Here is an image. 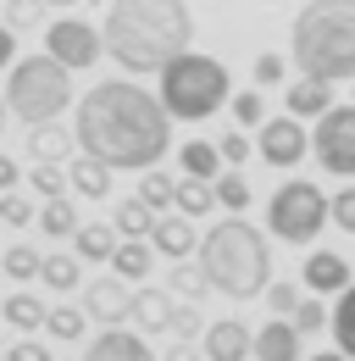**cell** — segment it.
I'll list each match as a JSON object with an SVG mask.
<instances>
[{
    "label": "cell",
    "instance_id": "f6af8a7d",
    "mask_svg": "<svg viewBox=\"0 0 355 361\" xmlns=\"http://www.w3.org/2000/svg\"><path fill=\"white\" fill-rule=\"evenodd\" d=\"M6 356H11V361H50V350H44L39 339H23V345H11Z\"/></svg>",
    "mask_w": 355,
    "mask_h": 361
},
{
    "label": "cell",
    "instance_id": "7402d4cb",
    "mask_svg": "<svg viewBox=\"0 0 355 361\" xmlns=\"http://www.w3.org/2000/svg\"><path fill=\"white\" fill-rule=\"evenodd\" d=\"M0 317H6L11 328H23V334H34V328H44V322H50V306H44L39 295H28V289H17L11 300H0Z\"/></svg>",
    "mask_w": 355,
    "mask_h": 361
},
{
    "label": "cell",
    "instance_id": "44dd1931",
    "mask_svg": "<svg viewBox=\"0 0 355 361\" xmlns=\"http://www.w3.org/2000/svg\"><path fill=\"white\" fill-rule=\"evenodd\" d=\"M156 217H161V212H150L139 195L111 206V223H117V233H123V239H150V233H156Z\"/></svg>",
    "mask_w": 355,
    "mask_h": 361
},
{
    "label": "cell",
    "instance_id": "d4e9b609",
    "mask_svg": "<svg viewBox=\"0 0 355 361\" xmlns=\"http://www.w3.org/2000/svg\"><path fill=\"white\" fill-rule=\"evenodd\" d=\"M178 161H183L189 178H222V150L206 145V139H189V145L178 150Z\"/></svg>",
    "mask_w": 355,
    "mask_h": 361
},
{
    "label": "cell",
    "instance_id": "83f0119b",
    "mask_svg": "<svg viewBox=\"0 0 355 361\" xmlns=\"http://www.w3.org/2000/svg\"><path fill=\"white\" fill-rule=\"evenodd\" d=\"M39 228H44V233H56V239H73V233H78L73 200H67V195H61V200H44V206H39Z\"/></svg>",
    "mask_w": 355,
    "mask_h": 361
},
{
    "label": "cell",
    "instance_id": "f35d334b",
    "mask_svg": "<svg viewBox=\"0 0 355 361\" xmlns=\"http://www.w3.org/2000/svg\"><path fill=\"white\" fill-rule=\"evenodd\" d=\"M211 322H200V312H194V300H183L173 312V339H194V334H206Z\"/></svg>",
    "mask_w": 355,
    "mask_h": 361
},
{
    "label": "cell",
    "instance_id": "8992f818",
    "mask_svg": "<svg viewBox=\"0 0 355 361\" xmlns=\"http://www.w3.org/2000/svg\"><path fill=\"white\" fill-rule=\"evenodd\" d=\"M6 106H11V117H23L28 128L56 123V117L73 106V73H67L56 56H28V61H17L11 78H6Z\"/></svg>",
    "mask_w": 355,
    "mask_h": 361
},
{
    "label": "cell",
    "instance_id": "ac0fdd59",
    "mask_svg": "<svg viewBox=\"0 0 355 361\" xmlns=\"http://www.w3.org/2000/svg\"><path fill=\"white\" fill-rule=\"evenodd\" d=\"M333 111V84L328 78H294L289 84V117H328Z\"/></svg>",
    "mask_w": 355,
    "mask_h": 361
},
{
    "label": "cell",
    "instance_id": "f1b7e54d",
    "mask_svg": "<svg viewBox=\"0 0 355 361\" xmlns=\"http://www.w3.org/2000/svg\"><path fill=\"white\" fill-rule=\"evenodd\" d=\"M28 183H34V195H39V200H61V189L73 183V173H67L61 161H34Z\"/></svg>",
    "mask_w": 355,
    "mask_h": 361
},
{
    "label": "cell",
    "instance_id": "6da1fadb",
    "mask_svg": "<svg viewBox=\"0 0 355 361\" xmlns=\"http://www.w3.org/2000/svg\"><path fill=\"white\" fill-rule=\"evenodd\" d=\"M167 123H173V111L161 106V94L133 90L128 78H111L78 100L73 134H78V150L94 161L123 167V173H150L173 145Z\"/></svg>",
    "mask_w": 355,
    "mask_h": 361
},
{
    "label": "cell",
    "instance_id": "8d00e7d4",
    "mask_svg": "<svg viewBox=\"0 0 355 361\" xmlns=\"http://www.w3.org/2000/svg\"><path fill=\"white\" fill-rule=\"evenodd\" d=\"M44 283L61 289V295L78 289V262H73V256H44Z\"/></svg>",
    "mask_w": 355,
    "mask_h": 361
},
{
    "label": "cell",
    "instance_id": "7dc6e473",
    "mask_svg": "<svg viewBox=\"0 0 355 361\" xmlns=\"http://www.w3.org/2000/svg\"><path fill=\"white\" fill-rule=\"evenodd\" d=\"M161 361H206V350H194L189 339H173V345L161 350Z\"/></svg>",
    "mask_w": 355,
    "mask_h": 361
},
{
    "label": "cell",
    "instance_id": "9c48e42d",
    "mask_svg": "<svg viewBox=\"0 0 355 361\" xmlns=\"http://www.w3.org/2000/svg\"><path fill=\"white\" fill-rule=\"evenodd\" d=\"M44 56H56L67 73H89V67L106 56V34H94L78 17H56V23L44 28Z\"/></svg>",
    "mask_w": 355,
    "mask_h": 361
},
{
    "label": "cell",
    "instance_id": "8fae6325",
    "mask_svg": "<svg viewBox=\"0 0 355 361\" xmlns=\"http://www.w3.org/2000/svg\"><path fill=\"white\" fill-rule=\"evenodd\" d=\"M133 295H139V289H128V278H117V272H111V278H94L89 295H84V312L94 317L100 328H123L133 317Z\"/></svg>",
    "mask_w": 355,
    "mask_h": 361
},
{
    "label": "cell",
    "instance_id": "ee69618b",
    "mask_svg": "<svg viewBox=\"0 0 355 361\" xmlns=\"http://www.w3.org/2000/svg\"><path fill=\"white\" fill-rule=\"evenodd\" d=\"M244 156H250V139L244 134H222V161H228V167H239Z\"/></svg>",
    "mask_w": 355,
    "mask_h": 361
},
{
    "label": "cell",
    "instance_id": "d590c367",
    "mask_svg": "<svg viewBox=\"0 0 355 361\" xmlns=\"http://www.w3.org/2000/svg\"><path fill=\"white\" fill-rule=\"evenodd\" d=\"M0 223H11V228H28V223H39V212H34V200L28 195H0Z\"/></svg>",
    "mask_w": 355,
    "mask_h": 361
},
{
    "label": "cell",
    "instance_id": "d6986e66",
    "mask_svg": "<svg viewBox=\"0 0 355 361\" xmlns=\"http://www.w3.org/2000/svg\"><path fill=\"white\" fill-rule=\"evenodd\" d=\"M67 173H73V195H84V200H106L111 195V173L117 167H106V161H94V156H73L67 161Z\"/></svg>",
    "mask_w": 355,
    "mask_h": 361
},
{
    "label": "cell",
    "instance_id": "b9f144b4",
    "mask_svg": "<svg viewBox=\"0 0 355 361\" xmlns=\"http://www.w3.org/2000/svg\"><path fill=\"white\" fill-rule=\"evenodd\" d=\"M266 306H272V312H294V306H300V289H294V283H272V289H266Z\"/></svg>",
    "mask_w": 355,
    "mask_h": 361
},
{
    "label": "cell",
    "instance_id": "e0dca14e",
    "mask_svg": "<svg viewBox=\"0 0 355 361\" xmlns=\"http://www.w3.org/2000/svg\"><path fill=\"white\" fill-rule=\"evenodd\" d=\"M173 312H178L173 289H139L133 295V328L139 334H173Z\"/></svg>",
    "mask_w": 355,
    "mask_h": 361
},
{
    "label": "cell",
    "instance_id": "4fadbf2b",
    "mask_svg": "<svg viewBox=\"0 0 355 361\" xmlns=\"http://www.w3.org/2000/svg\"><path fill=\"white\" fill-rule=\"evenodd\" d=\"M300 278H306L311 295H344L355 278H350V262L339 256V250H311L306 267H300Z\"/></svg>",
    "mask_w": 355,
    "mask_h": 361
},
{
    "label": "cell",
    "instance_id": "7a4b0ae2",
    "mask_svg": "<svg viewBox=\"0 0 355 361\" xmlns=\"http://www.w3.org/2000/svg\"><path fill=\"white\" fill-rule=\"evenodd\" d=\"M100 34H106V56L139 78V73H161L194 45V17L189 0H111Z\"/></svg>",
    "mask_w": 355,
    "mask_h": 361
},
{
    "label": "cell",
    "instance_id": "f546056e",
    "mask_svg": "<svg viewBox=\"0 0 355 361\" xmlns=\"http://www.w3.org/2000/svg\"><path fill=\"white\" fill-rule=\"evenodd\" d=\"M333 345H339L344 356H355V283L339 295V306H333Z\"/></svg>",
    "mask_w": 355,
    "mask_h": 361
},
{
    "label": "cell",
    "instance_id": "7c38bea8",
    "mask_svg": "<svg viewBox=\"0 0 355 361\" xmlns=\"http://www.w3.org/2000/svg\"><path fill=\"white\" fill-rule=\"evenodd\" d=\"M200 350H206V361H256V334L239 317H222L200 334Z\"/></svg>",
    "mask_w": 355,
    "mask_h": 361
},
{
    "label": "cell",
    "instance_id": "5bb4252c",
    "mask_svg": "<svg viewBox=\"0 0 355 361\" xmlns=\"http://www.w3.org/2000/svg\"><path fill=\"white\" fill-rule=\"evenodd\" d=\"M84 361H161L139 334H128V328H106V334H94L89 339Z\"/></svg>",
    "mask_w": 355,
    "mask_h": 361
},
{
    "label": "cell",
    "instance_id": "1f68e13d",
    "mask_svg": "<svg viewBox=\"0 0 355 361\" xmlns=\"http://www.w3.org/2000/svg\"><path fill=\"white\" fill-rule=\"evenodd\" d=\"M84 322H89L84 306H50L44 334H50V339H84Z\"/></svg>",
    "mask_w": 355,
    "mask_h": 361
},
{
    "label": "cell",
    "instance_id": "816d5d0a",
    "mask_svg": "<svg viewBox=\"0 0 355 361\" xmlns=\"http://www.w3.org/2000/svg\"><path fill=\"white\" fill-rule=\"evenodd\" d=\"M50 6H78V0H50Z\"/></svg>",
    "mask_w": 355,
    "mask_h": 361
},
{
    "label": "cell",
    "instance_id": "4316f807",
    "mask_svg": "<svg viewBox=\"0 0 355 361\" xmlns=\"http://www.w3.org/2000/svg\"><path fill=\"white\" fill-rule=\"evenodd\" d=\"M139 200L150 206V212H178V178H167V173H144L139 178Z\"/></svg>",
    "mask_w": 355,
    "mask_h": 361
},
{
    "label": "cell",
    "instance_id": "60d3db41",
    "mask_svg": "<svg viewBox=\"0 0 355 361\" xmlns=\"http://www.w3.org/2000/svg\"><path fill=\"white\" fill-rule=\"evenodd\" d=\"M333 228H344V233H355V183H350V189H339V195H333Z\"/></svg>",
    "mask_w": 355,
    "mask_h": 361
},
{
    "label": "cell",
    "instance_id": "ba28073f",
    "mask_svg": "<svg viewBox=\"0 0 355 361\" xmlns=\"http://www.w3.org/2000/svg\"><path fill=\"white\" fill-rule=\"evenodd\" d=\"M311 150L333 178H355V106H333L328 117H316Z\"/></svg>",
    "mask_w": 355,
    "mask_h": 361
},
{
    "label": "cell",
    "instance_id": "f907efd6",
    "mask_svg": "<svg viewBox=\"0 0 355 361\" xmlns=\"http://www.w3.org/2000/svg\"><path fill=\"white\" fill-rule=\"evenodd\" d=\"M6 117H11V106H6V100H0V128H6Z\"/></svg>",
    "mask_w": 355,
    "mask_h": 361
},
{
    "label": "cell",
    "instance_id": "603a6c76",
    "mask_svg": "<svg viewBox=\"0 0 355 361\" xmlns=\"http://www.w3.org/2000/svg\"><path fill=\"white\" fill-rule=\"evenodd\" d=\"M73 145H78V134H61L56 123H39L28 134V156L34 161H73Z\"/></svg>",
    "mask_w": 355,
    "mask_h": 361
},
{
    "label": "cell",
    "instance_id": "9a60e30c",
    "mask_svg": "<svg viewBox=\"0 0 355 361\" xmlns=\"http://www.w3.org/2000/svg\"><path fill=\"white\" fill-rule=\"evenodd\" d=\"M150 245H156L167 262H183L189 250H200L194 217H183V212H161V217H156V233H150Z\"/></svg>",
    "mask_w": 355,
    "mask_h": 361
},
{
    "label": "cell",
    "instance_id": "d6a6232c",
    "mask_svg": "<svg viewBox=\"0 0 355 361\" xmlns=\"http://www.w3.org/2000/svg\"><path fill=\"white\" fill-rule=\"evenodd\" d=\"M217 206H228V217H244V206H250V183L239 178V167L217 178Z\"/></svg>",
    "mask_w": 355,
    "mask_h": 361
},
{
    "label": "cell",
    "instance_id": "74e56055",
    "mask_svg": "<svg viewBox=\"0 0 355 361\" xmlns=\"http://www.w3.org/2000/svg\"><path fill=\"white\" fill-rule=\"evenodd\" d=\"M228 106H233V117H239V128H261V123H266V106H261V94H256V90L233 94Z\"/></svg>",
    "mask_w": 355,
    "mask_h": 361
},
{
    "label": "cell",
    "instance_id": "3957f363",
    "mask_svg": "<svg viewBox=\"0 0 355 361\" xmlns=\"http://www.w3.org/2000/svg\"><path fill=\"white\" fill-rule=\"evenodd\" d=\"M289 61L300 78H355V0H306L289 34Z\"/></svg>",
    "mask_w": 355,
    "mask_h": 361
},
{
    "label": "cell",
    "instance_id": "52a82bcc",
    "mask_svg": "<svg viewBox=\"0 0 355 361\" xmlns=\"http://www.w3.org/2000/svg\"><path fill=\"white\" fill-rule=\"evenodd\" d=\"M328 223H333V200H328L311 178L278 183L272 200H266V233L283 239V245H311Z\"/></svg>",
    "mask_w": 355,
    "mask_h": 361
},
{
    "label": "cell",
    "instance_id": "cb8c5ba5",
    "mask_svg": "<svg viewBox=\"0 0 355 361\" xmlns=\"http://www.w3.org/2000/svg\"><path fill=\"white\" fill-rule=\"evenodd\" d=\"M156 256H161V250H156L150 239H123L117 256H111V267H117V278H133V283H139L144 272L156 267Z\"/></svg>",
    "mask_w": 355,
    "mask_h": 361
},
{
    "label": "cell",
    "instance_id": "5b68a950",
    "mask_svg": "<svg viewBox=\"0 0 355 361\" xmlns=\"http://www.w3.org/2000/svg\"><path fill=\"white\" fill-rule=\"evenodd\" d=\"M156 78H161V106L173 111L178 123H206L211 111H222V100H233L228 67L217 56H200V50H183Z\"/></svg>",
    "mask_w": 355,
    "mask_h": 361
},
{
    "label": "cell",
    "instance_id": "ab89813d",
    "mask_svg": "<svg viewBox=\"0 0 355 361\" xmlns=\"http://www.w3.org/2000/svg\"><path fill=\"white\" fill-rule=\"evenodd\" d=\"M250 73H256V84H261V90H272V84H283V73H289V61L266 50V56H256V67H250Z\"/></svg>",
    "mask_w": 355,
    "mask_h": 361
},
{
    "label": "cell",
    "instance_id": "bcb514c9",
    "mask_svg": "<svg viewBox=\"0 0 355 361\" xmlns=\"http://www.w3.org/2000/svg\"><path fill=\"white\" fill-rule=\"evenodd\" d=\"M0 67H17V28L0 23Z\"/></svg>",
    "mask_w": 355,
    "mask_h": 361
},
{
    "label": "cell",
    "instance_id": "836d02e7",
    "mask_svg": "<svg viewBox=\"0 0 355 361\" xmlns=\"http://www.w3.org/2000/svg\"><path fill=\"white\" fill-rule=\"evenodd\" d=\"M206 289H211V278H206V267H200V262H194V267H183V262H178V267H173V295L200 300Z\"/></svg>",
    "mask_w": 355,
    "mask_h": 361
},
{
    "label": "cell",
    "instance_id": "4dcf8cb0",
    "mask_svg": "<svg viewBox=\"0 0 355 361\" xmlns=\"http://www.w3.org/2000/svg\"><path fill=\"white\" fill-rule=\"evenodd\" d=\"M0 267H6V278L28 283V278H44V256H39V250H28V245H11V250L0 256Z\"/></svg>",
    "mask_w": 355,
    "mask_h": 361
},
{
    "label": "cell",
    "instance_id": "ffe728a7",
    "mask_svg": "<svg viewBox=\"0 0 355 361\" xmlns=\"http://www.w3.org/2000/svg\"><path fill=\"white\" fill-rule=\"evenodd\" d=\"M117 223H84L78 233H73V250L84 256V262H111L117 256Z\"/></svg>",
    "mask_w": 355,
    "mask_h": 361
},
{
    "label": "cell",
    "instance_id": "277c9868",
    "mask_svg": "<svg viewBox=\"0 0 355 361\" xmlns=\"http://www.w3.org/2000/svg\"><path fill=\"white\" fill-rule=\"evenodd\" d=\"M200 267L211 278V289H222L228 300H256L272 289V250H266L261 228L244 217H228L200 239Z\"/></svg>",
    "mask_w": 355,
    "mask_h": 361
},
{
    "label": "cell",
    "instance_id": "f5cc1de1",
    "mask_svg": "<svg viewBox=\"0 0 355 361\" xmlns=\"http://www.w3.org/2000/svg\"><path fill=\"white\" fill-rule=\"evenodd\" d=\"M0 361H11V356H0Z\"/></svg>",
    "mask_w": 355,
    "mask_h": 361
},
{
    "label": "cell",
    "instance_id": "30bf717a",
    "mask_svg": "<svg viewBox=\"0 0 355 361\" xmlns=\"http://www.w3.org/2000/svg\"><path fill=\"white\" fill-rule=\"evenodd\" d=\"M256 134H261L256 139V156H261L266 167H300V156H306V145H311L300 117H266Z\"/></svg>",
    "mask_w": 355,
    "mask_h": 361
},
{
    "label": "cell",
    "instance_id": "2e32d148",
    "mask_svg": "<svg viewBox=\"0 0 355 361\" xmlns=\"http://www.w3.org/2000/svg\"><path fill=\"white\" fill-rule=\"evenodd\" d=\"M300 328L289 322V317H272L256 328V361H300Z\"/></svg>",
    "mask_w": 355,
    "mask_h": 361
},
{
    "label": "cell",
    "instance_id": "681fc988",
    "mask_svg": "<svg viewBox=\"0 0 355 361\" xmlns=\"http://www.w3.org/2000/svg\"><path fill=\"white\" fill-rule=\"evenodd\" d=\"M311 361H350L344 350H322V356H311Z\"/></svg>",
    "mask_w": 355,
    "mask_h": 361
},
{
    "label": "cell",
    "instance_id": "484cf974",
    "mask_svg": "<svg viewBox=\"0 0 355 361\" xmlns=\"http://www.w3.org/2000/svg\"><path fill=\"white\" fill-rule=\"evenodd\" d=\"M217 206V178H178V212L183 217H206Z\"/></svg>",
    "mask_w": 355,
    "mask_h": 361
},
{
    "label": "cell",
    "instance_id": "c3c4849f",
    "mask_svg": "<svg viewBox=\"0 0 355 361\" xmlns=\"http://www.w3.org/2000/svg\"><path fill=\"white\" fill-rule=\"evenodd\" d=\"M17 183H23V173H17V161H11L6 150H0V195H11Z\"/></svg>",
    "mask_w": 355,
    "mask_h": 361
},
{
    "label": "cell",
    "instance_id": "7bdbcfd3",
    "mask_svg": "<svg viewBox=\"0 0 355 361\" xmlns=\"http://www.w3.org/2000/svg\"><path fill=\"white\" fill-rule=\"evenodd\" d=\"M50 0H11V28H28V23H39V11Z\"/></svg>",
    "mask_w": 355,
    "mask_h": 361
},
{
    "label": "cell",
    "instance_id": "e575fe53",
    "mask_svg": "<svg viewBox=\"0 0 355 361\" xmlns=\"http://www.w3.org/2000/svg\"><path fill=\"white\" fill-rule=\"evenodd\" d=\"M289 322H294L300 334H322V328H333V312H328V306H316V295H311V300H300V306L289 312Z\"/></svg>",
    "mask_w": 355,
    "mask_h": 361
}]
</instances>
